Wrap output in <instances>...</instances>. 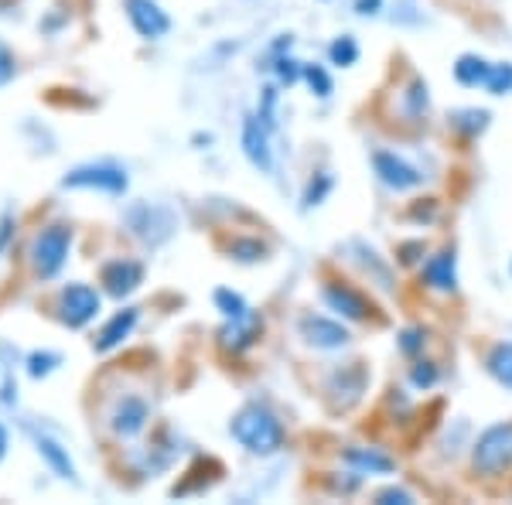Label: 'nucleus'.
<instances>
[{"mask_svg": "<svg viewBox=\"0 0 512 505\" xmlns=\"http://www.w3.org/2000/svg\"><path fill=\"white\" fill-rule=\"evenodd\" d=\"M229 437L256 458H274L287 444V427L267 403H246L229 420Z\"/></svg>", "mask_w": 512, "mask_h": 505, "instance_id": "f257e3e1", "label": "nucleus"}, {"mask_svg": "<svg viewBox=\"0 0 512 505\" xmlns=\"http://www.w3.org/2000/svg\"><path fill=\"white\" fill-rule=\"evenodd\" d=\"M468 465H472L475 478H485V482H495V478L509 475L512 471V420L489 424L475 437L472 451H468Z\"/></svg>", "mask_w": 512, "mask_h": 505, "instance_id": "f03ea898", "label": "nucleus"}, {"mask_svg": "<svg viewBox=\"0 0 512 505\" xmlns=\"http://www.w3.org/2000/svg\"><path fill=\"white\" fill-rule=\"evenodd\" d=\"M321 301H325V308L332 311L335 318L349 321V325H369V321L379 318L373 297L362 291V287L342 280V277L321 280Z\"/></svg>", "mask_w": 512, "mask_h": 505, "instance_id": "7ed1b4c3", "label": "nucleus"}, {"mask_svg": "<svg viewBox=\"0 0 512 505\" xmlns=\"http://www.w3.org/2000/svg\"><path fill=\"white\" fill-rule=\"evenodd\" d=\"M366 389H369V369H366V362H359V359L338 362L325 376V383H321V393H325L328 407L335 413H349L352 407H359Z\"/></svg>", "mask_w": 512, "mask_h": 505, "instance_id": "20e7f679", "label": "nucleus"}, {"mask_svg": "<svg viewBox=\"0 0 512 505\" xmlns=\"http://www.w3.org/2000/svg\"><path fill=\"white\" fill-rule=\"evenodd\" d=\"M69 250H72V226L52 222V226L41 229L35 243H31V270H35V277L41 280L59 277L65 260H69Z\"/></svg>", "mask_w": 512, "mask_h": 505, "instance_id": "39448f33", "label": "nucleus"}, {"mask_svg": "<svg viewBox=\"0 0 512 505\" xmlns=\"http://www.w3.org/2000/svg\"><path fill=\"white\" fill-rule=\"evenodd\" d=\"M123 222H127V233L140 239L144 246L168 243L178 229V215L171 212L168 205H151V202L130 205L127 215H123Z\"/></svg>", "mask_w": 512, "mask_h": 505, "instance_id": "423d86ee", "label": "nucleus"}, {"mask_svg": "<svg viewBox=\"0 0 512 505\" xmlns=\"http://www.w3.org/2000/svg\"><path fill=\"white\" fill-rule=\"evenodd\" d=\"M297 335L315 352H342L352 345L349 321L328 318V314H318V311H304L301 318H297Z\"/></svg>", "mask_w": 512, "mask_h": 505, "instance_id": "0eeeda50", "label": "nucleus"}, {"mask_svg": "<svg viewBox=\"0 0 512 505\" xmlns=\"http://www.w3.org/2000/svg\"><path fill=\"white\" fill-rule=\"evenodd\" d=\"M369 164H373V175H376L379 185L393 195L417 192V188L424 185V171H420L410 157L386 151V147H379V151L369 154Z\"/></svg>", "mask_w": 512, "mask_h": 505, "instance_id": "6e6552de", "label": "nucleus"}, {"mask_svg": "<svg viewBox=\"0 0 512 505\" xmlns=\"http://www.w3.org/2000/svg\"><path fill=\"white\" fill-rule=\"evenodd\" d=\"M62 188H86V192H103V195H123L130 188L127 168L113 161H89L72 168L62 178Z\"/></svg>", "mask_w": 512, "mask_h": 505, "instance_id": "1a4fd4ad", "label": "nucleus"}, {"mask_svg": "<svg viewBox=\"0 0 512 505\" xmlns=\"http://www.w3.org/2000/svg\"><path fill=\"white\" fill-rule=\"evenodd\" d=\"M99 308H103V297H99L96 287L89 284H69L62 287L59 301H55V311H59V321L65 328H86L89 321H96Z\"/></svg>", "mask_w": 512, "mask_h": 505, "instance_id": "9d476101", "label": "nucleus"}, {"mask_svg": "<svg viewBox=\"0 0 512 505\" xmlns=\"http://www.w3.org/2000/svg\"><path fill=\"white\" fill-rule=\"evenodd\" d=\"M147 424H151V403L140 393H123L106 413V427L113 430L117 441H134V437L144 434Z\"/></svg>", "mask_w": 512, "mask_h": 505, "instance_id": "9b49d317", "label": "nucleus"}, {"mask_svg": "<svg viewBox=\"0 0 512 505\" xmlns=\"http://www.w3.org/2000/svg\"><path fill=\"white\" fill-rule=\"evenodd\" d=\"M458 250L454 246H441V250L427 253V260L420 263V287L431 294L451 297L458 294Z\"/></svg>", "mask_w": 512, "mask_h": 505, "instance_id": "f8f14e48", "label": "nucleus"}, {"mask_svg": "<svg viewBox=\"0 0 512 505\" xmlns=\"http://www.w3.org/2000/svg\"><path fill=\"white\" fill-rule=\"evenodd\" d=\"M263 328H267V321H263L260 311H250L243 314V318H226V325L219 328V349L229 352V355H243L250 352L253 345H260L263 338Z\"/></svg>", "mask_w": 512, "mask_h": 505, "instance_id": "ddd939ff", "label": "nucleus"}, {"mask_svg": "<svg viewBox=\"0 0 512 505\" xmlns=\"http://www.w3.org/2000/svg\"><path fill=\"white\" fill-rule=\"evenodd\" d=\"M270 134L274 127H267L256 113H246L243 117V134H239V144H243L246 161L253 164L256 171L270 175L274 171V147H270Z\"/></svg>", "mask_w": 512, "mask_h": 505, "instance_id": "4468645a", "label": "nucleus"}, {"mask_svg": "<svg viewBox=\"0 0 512 505\" xmlns=\"http://www.w3.org/2000/svg\"><path fill=\"white\" fill-rule=\"evenodd\" d=\"M338 458H342L345 468L359 471L362 478L393 475V471H396V458L390 451H383V447H376V444H345Z\"/></svg>", "mask_w": 512, "mask_h": 505, "instance_id": "2eb2a0df", "label": "nucleus"}, {"mask_svg": "<svg viewBox=\"0 0 512 505\" xmlns=\"http://www.w3.org/2000/svg\"><path fill=\"white\" fill-rule=\"evenodd\" d=\"M99 284H103V291L110 297L123 301V297H130L140 284H144V263L123 260V256L120 260H110L103 270H99Z\"/></svg>", "mask_w": 512, "mask_h": 505, "instance_id": "dca6fc26", "label": "nucleus"}, {"mask_svg": "<svg viewBox=\"0 0 512 505\" xmlns=\"http://www.w3.org/2000/svg\"><path fill=\"white\" fill-rule=\"evenodd\" d=\"M127 18L144 41H158L171 31V18L158 0H127Z\"/></svg>", "mask_w": 512, "mask_h": 505, "instance_id": "f3484780", "label": "nucleus"}, {"mask_svg": "<svg viewBox=\"0 0 512 505\" xmlns=\"http://www.w3.org/2000/svg\"><path fill=\"white\" fill-rule=\"evenodd\" d=\"M396 110H400V120H403V123H410V127L424 123V120H427V113H431V86H427V79L410 76L407 86L400 89V99H396Z\"/></svg>", "mask_w": 512, "mask_h": 505, "instance_id": "a211bd4d", "label": "nucleus"}, {"mask_svg": "<svg viewBox=\"0 0 512 505\" xmlns=\"http://www.w3.org/2000/svg\"><path fill=\"white\" fill-rule=\"evenodd\" d=\"M137 321H140V311H137V308H123V311H117L110 321H106L103 328H99V335L93 338V349H96V352H113V349H120V345L127 342L130 335H134Z\"/></svg>", "mask_w": 512, "mask_h": 505, "instance_id": "6ab92c4d", "label": "nucleus"}, {"mask_svg": "<svg viewBox=\"0 0 512 505\" xmlns=\"http://www.w3.org/2000/svg\"><path fill=\"white\" fill-rule=\"evenodd\" d=\"M489 123H492V113L489 110H482V106H461V110H451L448 113V130L451 134H458L461 140H478L489 130Z\"/></svg>", "mask_w": 512, "mask_h": 505, "instance_id": "aec40b11", "label": "nucleus"}, {"mask_svg": "<svg viewBox=\"0 0 512 505\" xmlns=\"http://www.w3.org/2000/svg\"><path fill=\"white\" fill-rule=\"evenodd\" d=\"M352 253H355V263H359V267L369 273V284H376L379 291H386V294H393V291H396L390 263H386L383 256H379V253L373 250V246L352 243Z\"/></svg>", "mask_w": 512, "mask_h": 505, "instance_id": "412c9836", "label": "nucleus"}, {"mask_svg": "<svg viewBox=\"0 0 512 505\" xmlns=\"http://www.w3.org/2000/svg\"><path fill=\"white\" fill-rule=\"evenodd\" d=\"M31 437H35V447H38V454L48 461V468L55 471L59 478H65V482H76V465H72V458H69V451L59 444V441H52L48 434H41V430L31 427Z\"/></svg>", "mask_w": 512, "mask_h": 505, "instance_id": "4be33fe9", "label": "nucleus"}, {"mask_svg": "<svg viewBox=\"0 0 512 505\" xmlns=\"http://www.w3.org/2000/svg\"><path fill=\"white\" fill-rule=\"evenodd\" d=\"M451 72H454V82H458V86H465V89L482 86L485 89V82L492 76V62L485 59V55L465 52V55H458V62L451 65Z\"/></svg>", "mask_w": 512, "mask_h": 505, "instance_id": "5701e85b", "label": "nucleus"}, {"mask_svg": "<svg viewBox=\"0 0 512 505\" xmlns=\"http://www.w3.org/2000/svg\"><path fill=\"white\" fill-rule=\"evenodd\" d=\"M335 192V175L328 168H318V171H311V178H308V185H304V192H301V212H311V209H318V205H325L328 198H332Z\"/></svg>", "mask_w": 512, "mask_h": 505, "instance_id": "b1692460", "label": "nucleus"}, {"mask_svg": "<svg viewBox=\"0 0 512 505\" xmlns=\"http://www.w3.org/2000/svg\"><path fill=\"white\" fill-rule=\"evenodd\" d=\"M485 372H489L502 389L512 393V342H495L492 349L485 352Z\"/></svg>", "mask_w": 512, "mask_h": 505, "instance_id": "393cba45", "label": "nucleus"}, {"mask_svg": "<svg viewBox=\"0 0 512 505\" xmlns=\"http://www.w3.org/2000/svg\"><path fill=\"white\" fill-rule=\"evenodd\" d=\"M263 69L274 72L277 86H294V82L304 79V62H297L291 52H280V55H267V65Z\"/></svg>", "mask_w": 512, "mask_h": 505, "instance_id": "a878e982", "label": "nucleus"}, {"mask_svg": "<svg viewBox=\"0 0 512 505\" xmlns=\"http://www.w3.org/2000/svg\"><path fill=\"white\" fill-rule=\"evenodd\" d=\"M407 379H410V386H414L417 393H431V389L441 383V366H437L434 359L417 355V359L410 362V369H407Z\"/></svg>", "mask_w": 512, "mask_h": 505, "instance_id": "bb28decb", "label": "nucleus"}, {"mask_svg": "<svg viewBox=\"0 0 512 505\" xmlns=\"http://www.w3.org/2000/svg\"><path fill=\"white\" fill-rule=\"evenodd\" d=\"M362 48L355 35H338L332 38V45H328V65H335V69H352L355 62H359Z\"/></svg>", "mask_w": 512, "mask_h": 505, "instance_id": "cd10ccee", "label": "nucleus"}, {"mask_svg": "<svg viewBox=\"0 0 512 505\" xmlns=\"http://www.w3.org/2000/svg\"><path fill=\"white\" fill-rule=\"evenodd\" d=\"M229 256H233L236 263H263L270 256V246L256 236H236L233 243H229Z\"/></svg>", "mask_w": 512, "mask_h": 505, "instance_id": "c85d7f7f", "label": "nucleus"}, {"mask_svg": "<svg viewBox=\"0 0 512 505\" xmlns=\"http://www.w3.org/2000/svg\"><path fill=\"white\" fill-rule=\"evenodd\" d=\"M396 349L400 355H407V359H417V355H424L427 349V328L424 325H407L396 331Z\"/></svg>", "mask_w": 512, "mask_h": 505, "instance_id": "c756f323", "label": "nucleus"}, {"mask_svg": "<svg viewBox=\"0 0 512 505\" xmlns=\"http://www.w3.org/2000/svg\"><path fill=\"white\" fill-rule=\"evenodd\" d=\"M301 82H308L311 96H318V99H328V96L335 93V79H332V72H328L325 65H318V62L304 65V79H301Z\"/></svg>", "mask_w": 512, "mask_h": 505, "instance_id": "7c9ffc66", "label": "nucleus"}, {"mask_svg": "<svg viewBox=\"0 0 512 505\" xmlns=\"http://www.w3.org/2000/svg\"><path fill=\"white\" fill-rule=\"evenodd\" d=\"M216 308L222 311V318H243V314H250V301H246L239 291H229V287H219L216 291Z\"/></svg>", "mask_w": 512, "mask_h": 505, "instance_id": "2f4dec72", "label": "nucleus"}, {"mask_svg": "<svg viewBox=\"0 0 512 505\" xmlns=\"http://www.w3.org/2000/svg\"><path fill=\"white\" fill-rule=\"evenodd\" d=\"M485 89L492 96H512V62H492V76Z\"/></svg>", "mask_w": 512, "mask_h": 505, "instance_id": "473e14b6", "label": "nucleus"}, {"mask_svg": "<svg viewBox=\"0 0 512 505\" xmlns=\"http://www.w3.org/2000/svg\"><path fill=\"white\" fill-rule=\"evenodd\" d=\"M424 260H427L424 239H407V243L396 246V263H400V267H420Z\"/></svg>", "mask_w": 512, "mask_h": 505, "instance_id": "72a5a7b5", "label": "nucleus"}, {"mask_svg": "<svg viewBox=\"0 0 512 505\" xmlns=\"http://www.w3.org/2000/svg\"><path fill=\"white\" fill-rule=\"evenodd\" d=\"M325 485L328 488H332V492L335 495H355V492H359V488H362V475H359V471H342V478H335V471H328V475H325Z\"/></svg>", "mask_w": 512, "mask_h": 505, "instance_id": "f704fd0d", "label": "nucleus"}, {"mask_svg": "<svg viewBox=\"0 0 512 505\" xmlns=\"http://www.w3.org/2000/svg\"><path fill=\"white\" fill-rule=\"evenodd\" d=\"M59 366H62V355L59 352H31L28 355V372L35 379L48 376V372H55Z\"/></svg>", "mask_w": 512, "mask_h": 505, "instance_id": "c9c22d12", "label": "nucleus"}, {"mask_svg": "<svg viewBox=\"0 0 512 505\" xmlns=\"http://www.w3.org/2000/svg\"><path fill=\"white\" fill-rule=\"evenodd\" d=\"M373 502L376 505H414L417 495L410 492V488H403V485H386V488H379V492L373 495Z\"/></svg>", "mask_w": 512, "mask_h": 505, "instance_id": "e433bc0d", "label": "nucleus"}, {"mask_svg": "<svg viewBox=\"0 0 512 505\" xmlns=\"http://www.w3.org/2000/svg\"><path fill=\"white\" fill-rule=\"evenodd\" d=\"M256 117H260L267 127L277 130V86H267L260 96V103H256Z\"/></svg>", "mask_w": 512, "mask_h": 505, "instance_id": "4c0bfd02", "label": "nucleus"}, {"mask_svg": "<svg viewBox=\"0 0 512 505\" xmlns=\"http://www.w3.org/2000/svg\"><path fill=\"white\" fill-rule=\"evenodd\" d=\"M437 215H441V202H437V198H420V202L410 205V219L424 222V226L437 222Z\"/></svg>", "mask_w": 512, "mask_h": 505, "instance_id": "58836bf2", "label": "nucleus"}, {"mask_svg": "<svg viewBox=\"0 0 512 505\" xmlns=\"http://www.w3.org/2000/svg\"><path fill=\"white\" fill-rule=\"evenodd\" d=\"M11 79H14V55H11V48L0 41V86Z\"/></svg>", "mask_w": 512, "mask_h": 505, "instance_id": "ea45409f", "label": "nucleus"}, {"mask_svg": "<svg viewBox=\"0 0 512 505\" xmlns=\"http://www.w3.org/2000/svg\"><path fill=\"white\" fill-rule=\"evenodd\" d=\"M355 14L359 18H379L383 14V0H355Z\"/></svg>", "mask_w": 512, "mask_h": 505, "instance_id": "a19ab883", "label": "nucleus"}, {"mask_svg": "<svg viewBox=\"0 0 512 505\" xmlns=\"http://www.w3.org/2000/svg\"><path fill=\"white\" fill-rule=\"evenodd\" d=\"M14 219H11V215H4V219H0V250H4V243H7V236H11L14 233Z\"/></svg>", "mask_w": 512, "mask_h": 505, "instance_id": "79ce46f5", "label": "nucleus"}, {"mask_svg": "<svg viewBox=\"0 0 512 505\" xmlns=\"http://www.w3.org/2000/svg\"><path fill=\"white\" fill-rule=\"evenodd\" d=\"M4 454H7V430L0 427V458H4Z\"/></svg>", "mask_w": 512, "mask_h": 505, "instance_id": "37998d69", "label": "nucleus"}, {"mask_svg": "<svg viewBox=\"0 0 512 505\" xmlns=\"http://www.w3.org/2000/svg\"><path fill=\"white\" fill-rule=\"evenodd\" d=\"M509 273H512V263H509Z\"/></svg>", "mask_w": 512, "mask_h": 505, "instance_id": "c03bdc74", "label": "nucleus"}]
</instances>
